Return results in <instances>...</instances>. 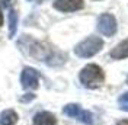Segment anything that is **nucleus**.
Wrapping results in <instances>:
<instances>
[{
	"label": "nucleus",
	"instance_id": "1",
	"mask_svg": "<svg viewBox=\"0 0 128 125\" xmlns=\"http://www.w3.org/2000/svg\"><path fill=\"white\" fill-rule=\"evenodd\" d=\"M79 80L86 89H98L104 84L105 73L98 64H88L80 70Z\"/></svg>",
	"mask_w": 128,
	"mask_h": 125
},
{
	"label": "nucleus",
	"instance_id": "2",
	"mask_svg": "<svg viewBox=\"0 0 128 125\" xmlns=\"http://www.w3.org/2000/svg\"><path fill=\"white\" fill-rule=\"evenodd\" d=\"M104 48V41L99 36H88L74 47V54L80 58H90Z\"/></svg>",
	"mask_w": 128,
	"mask_h": 125
},
{
	"label": "nucleus",
	"instance_id": "3",
	"mask_svg": "<svg viewBox=\"0 0 128 125\" xmlns=\"http://www.w3.org/2000/svg\"><path fill=\"white\" fill-rule=\"evenodd\" d=\"M63 114L67 115L68 118L79 119L80 122H83L84 125L93 124V115H92V112L82 109L80 105H77V103H68V105H66L63 108Z\"/></svg>",
	"mask_w": 128,
	"mask_h": 125
},
{
	"label": "nucleus",
	"instance_id": "4",
	"mask_svg": "<svg viewBox=\"0 0 128 125\" xmlns=\"http://www.w3.org/2000/svg\"><path fill=\"white\" fill-rule=\"evenodd\" d=\"M96 28H98L99 34L111 38L118 31V24H116V19L112 13H102L98 18V26Z\"/></svg>",
	"mask_w": 128,
	"mask_h": 125
},
{
	"label": "nucleus",
	"instance_id": "5",
	"mask_svg": "<svg viewBox=\"0 0 128 125\" xmlns=\"http://www.w3.org/2000/svg\"><path fill=\"white\" fill-rule=\"evenodd\" d=\"M20 83L25 90H35L40 86V73L32 68V67H25L22 74H20Z\"/></svg>",
	"mask_w": 128,
	"mask_h": 125
},
{
	"label": "nucleus",
	"instance_id": "6",
	"mask_svg": "<svg viewBox=\"0 0 128 125\" xmlns=\"http://www.w3.org/2000/svg\"><path fill=\"white\" fill-rule=\"evenodd\" d=\"M84 6L83 0H56L54 2V9L60 12H76L80 10Z\"/></svg>",
	"mask_w": 128,
	"mask_h": 125
},
{
	"label": "nucleus",
	"instance_id": "7",
	"mask_svg": "<svg viewBox=\"0 0 128 125\" xmlns=\"http://www.w3.org/2000/svg\"><path fill=\"white\" fill-rule=\"evenodd\" d=\"M32 125H57V118L48 110H41L32 118Z\"/></svg>",
	"mask_w": 128,
	"mask_h": 125
},
{
	"label": "nucleus",
	"instance_id": "8",
	"mask_svg": "<svg viewBox=\"0 0 128 125\" xmlns=\"http://www.w3.org/2000/svg\"><path fill=\"white\" fill-rule=\"evenodd\" d=\"M111 58L114 60H124V58H128V38L124 39V41H121L118 45H115V47L111 50Z\"/></svg>",
	"mask_w": 128,
	"mask_h": 125
},
{
	"label": "nucleus",
	"instance_id": "9",
	"mask_svg": "<svg viewBox=\"0 0 128 125\" xmlns=\"http://www.w3.org/2000/svg\"><path fill=\"white\" fill-rule=\"evenodd\" d=\"M18 119L19 116L13 109H4L0 114V125H15Z\"/></svg>",
	"mask_w": 128,
	"mask_h": 125
},
{
	"label": "nucleus",
	"instance_id": "10",
	"mask_svg": "<svg viewBox=\"0 0 128 125\" xmlns=\"http://www.w3.org/2000/svg\"><path fill=\"white\" fill-rule=\"evenodd\" d=\"M16 31H18V13L15 9H10L9 10V38H13Z\"/></svg>",
	"mask_w": 128,
	"mask_h": 125
},
{
	"label": "nucleus",
	"instance_id": "11",
	"mask_svg": "<svg viewBox=\"0 0 128 125\" xmlns=\"http://www.w3.org/2000/svg\"><path fill=\"white\" fill-rule=\"evenodd\" d=\"M35 99V94L34 93H25V96H20L19 98V100L20 102H24V103H26V102H31Z\"/></svg>",
	"mask_w": 128,
	"mask_h": 125
},
{
	"label": "nucleus",
	"instance_id": "12",
	"mask_svg": "<svg viewBox=\"0 0 128 125\" xmlns=\"http://www.w3.org/2000/svg\"><path fill=\"white\" fill-rule=\"evenodd\" d=\"M118 100H120L122 105H124V103H128V92H127V93H122V94H121Z\"/></svg>",
	"mask_w": 128,
	"mask_h": 125
},
{
	"label": "nucleus",
	"instance_id": "13",
	"mask_svg": "<svg viewBox=\"0 0 128 125\" xmlns=\"http://www.w3.org/2000/svg\"><path fill=\"white\" fill-rule=\"evenodd\" d=\"M114 125H128V119H121L118 122H115Z\"/></svg>",
	"mask_w": 128,
	"mask_h": 125
},
{
	"label": "nucleus",
	"instance_id": "14",
	"mask_svg": "<svg viewBox=\"0 0 128 125\" xmlns=\"http://www.w3.org/2000/svg\"><path fill=\"white\" fill-rule=\"evenodd\" d=\"M0 2H2L3 8H9V4H10V0H0Z\"/></svg>",
	"mask_w": 128,
	"mask_h": 125
},
{
	"label": "nucleus",
	"instance_id": "15",
	"mask_svg": "<svg viewBox=\"0 0 128 125\" xmlns=\"http://www.w3.org/2000/svg\"><path fill=\"white\" fill-rule=\"evenodd\" d=\"M3 25V13H2V10H0V26Z\"/></svg>",
	"mask_w": 128,
	"mask_h": 125
},
{
	"label": "nucleus",
	"instance_id": "16",
	"mask_svg": "<svg viewBox=\"0 0 128 125\" xmlns=\"http://www.w3.org/2000/svg\"><path fill=\"white\" fill-rule=\"evenodd\" d=\"M127 84H128V77H127Z\"/></svg>",
	"mask_w": 128,
	"mask_h": 125
}]
</instances>
